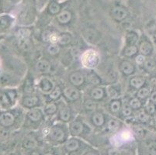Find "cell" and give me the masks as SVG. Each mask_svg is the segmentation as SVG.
I'll list each match as a JSON object with an SVG mask.
<instances>
[{"instance_id":"obj_11","label":"cell","mask_w":156,"mask_h":155,"mask_svg":"<svg viewBox=\"0 0 156 155\" xmlns=\"http://www.w3.org/2000/svg\"><path fill=\"white\" fill-rule=\"evenodd\" d=\"M71 19H72V13L69 11H63L58 15V20L61 23H68L71 20Z\"/></svg>"},{"instance_id":"obj_12","label":"cell","mask_w":156,"mask_h":155,"mask_svg":"<svg viewBox=\"0 0 156 155\" xmlns=\"http://www.w3.org/2000/svg\"><path fill=\"white\" fill-rule=\"evenodd\" d=\"M140 52L143 55H148L151 54V51H152V46L149 42L147 41H144L140 44Z\"/></svg>"},{"instance_id":"obj_24","label":"cell","mask_w":156,"mask_h":155,"mask_svg":"<svg viewBox=\"0 0 156 155\" xmlns=\"http://www.w3.org/2000/svg\"><path fill=\"white\" fill-rule=\"evenodd\" d=\"M120 122H119L118 120L113 119H110V121H109L108 127L109 129H110V130L114 132L117 130H118V128L120 127Z\"/></svg>"},{"instance_id":"obj_34","label":"cell","mask_w":156,"mask_h":155,"mask_svg":"<svg viewBox=\"0 0 156 155\" xmlns=\"http://www.w3.org/2000/svg\"><path fill=\"white\" fill-rule=\"evenodd\" d=\"M137 119H138L141 122H142V123H146V122H147L149 120L150 117L149 116H148V114H147L145 112L142 111V112L138 113V115H137Z\"/></svg>"},{"instance_id":"obj_30","label":"cell","mask_w":156,"mask_h":155,"mask_svg":"<svg viewBox=\"0 0 156 155\" xmlns=\"http://www.w3.org/2000/svg\"><path fill=\"white\" fill-rule=\"evenodd\" d=\"M48 51L51 55H57V54L60 51V48H59L58 45L56 44H51L50 46L48 47Z\"/></svg>"},{"instance_id":"obj_28","label":"cell","mask_w":156,"mask_h":155,"mask_svg":"<svg viewBox=\"0 0 156 155\" xmlns=\"http://www.w3.org/2000/svg\"><path fill=\"white\" fill-rule=\"evenodd\" d=\"M56 110H57L56 105L54 104V103H49V104L47 105L46 107H45L44 112L46 114L52 115L56 112Z\"/></svg>"},{"instance_id":"obj_14","label":"cell","mask_w":156,"mask_h":155,"mask_svg":"<svg viewBox=\"0 0 156 155\" xmlns=\"http://www.w3.org/2000/svg\"><path fill=\"white\" fill-rule=\"evenodd\" d=\"M145 82V80L143 77L138 76V77H134L133 79H131L130 83V85H132L133 87L135 89H139L141 88Z\"/></svg>"},{"instance_id":"obj_16","label":"cell","mask_w":156,"mask_h":155,"mask_svg":"<svg viewBox=\"0 0 156 155\" xmlns=\"http://www.w3.org/2000/svg\"><path fill=\"white\" fill-rule=\"evenodd\" d=\"M145 150L148 155H156V142H148L145 145Z\"/></svg>"},{"instance_id":"obj_4","label":"cell","mask_w":156,"mask_h":155,"mask_svg":"<svg viewBox=\"0 0 156 155\" xmlns=\"http://www.w3.org/2000/svg\"><path fill=\"white\" fill-rule=\"evenodd\" d=\"M84 37L87 41L91 44H95L99 39V35L97 32L93 29H87L84 31Z\"/></svg>"},{"instance_id":"obj_23","label":"cell","mask_w":156,"mask_h":155,"mask_svg":"<svg viewBox=\"0 0 156 155\" xmlns=\"http://www.w3.org/2000/svg\"><path fill=\"white\" fill-rule=\"evenodd\" d=\"M70 110L68 108H64L60 112V118L63 121H69L70 119Z\"/></svg>"},{"instance_id":"obj_20","label":"cell","mask_w":156,"mask_h":155,"mask_svg":"<svg viewBox=\"0 0 156 155\" xmlns=\"http://www.w3.org/2000/svg\"><path fill=\"white\" fill-rule=\"evenodd\" d=\"M103 95H104V92L100 88H95V89H93L91 92L92 97L94 99H97V100L101 99L103 97Z\"/></svg>"},{"instance_id":"obj_22","label":"cell","mask_w":156,"mask_h":155,"mask_svg":"<svg viewBox=\"0 0 156 155\" xmlns=\"http://www.w3.org/2000/svg\"><path fill=\"white\" fill-rule=\"evenodd\" d=\"M60 9H61L60 5L56 2H52L49 5V7H48V10H49L50 13L51 14L58 13Z\"/></svg>"},{"instance_id":"obj_6","label":"cell","mask_w":156,"mask_h":155,"mask_svg":"<svg viewBox=\"0 0 156 155\" xmlns=\"http://www.w3.org/2000/svg\"><path fill=\"white\" fill-rule=\"evenodd\" d=\"M80 147V143L78 140L76 139H69L66 143H65V148L68 151L72 152V151H76Z\"/></svg>"},{"instance_id":"obj_7","label":"cell","mask_w":156,"mask_h":155,"mask_svg":"<svg viewBox=\"0 0 156 155\" xmlns=\"http://www.w3.org/2000/svg\"><path fill=\"white\" fill-rule=\"evenodd\" d=\"M70 131L74 136H79L83 132V125L80 122H74L70 126Z\"/></svg>"},{"instance_id":"obj_37","label":"cell","mask_w":156,"mask_h":155,"mask_svg":"<svg viewBox=\"0 0 156 155\" xmlns=\"http://www.w3.org/2000/svg\"><path fill=\"white\" fill-rule=\"evenodd\" d=\"M122 113L124 116H130L131 114V107L130 105L125 103L122 107Z\"/></svg>"},{"instance_id":"obj_3","label":"cell","mask_w":156,"mask_h":155,"mask_svg":"<svg viewBox=\"0 0 156 155\" xmlns=\"http://www.w3.org/2000/svg\"><path fill=\"white\" fill-rule=\"evenodd\" d=\"M14 121H15V118L13 115L9 112H5L0 115V123L2 126L9 127L13 125Z\"/></svg>"},{"instance_id":"obj_44","label":"cell","mask_w":156,"mask_h":155,"mask_svg":"<svg viewBox=\"0 0 156 155\" xmlns=\"http://www.w3.org/2000/svg\"><path fill=\"white\" fill-rule=\"evenodd\" d=\"M51 32L48 30L44 31L42 33V39H43L44 41L45 42H48V41H50V37H51Z\"/></svg>"},{"instance_id":"obj_46","label":"cell","mask_w":156,"mask_h":155,"mask_svg":"<svg viewBox=\"0 0 156 155\" xmlns=\"http://www.w3.org/2000/svg\"><path fill=\"white\" fill-rule=\"evenodd\" d=\"M136 62H137L138 65H142L145 62V58H144V55H140L136 58Z\"/></svg>"},{"instance_id":"obj_10","label":"cell","mask_w":156,"mask_h":155,"mask_svg":"<svg viewBox=\"0 0 156 155\" xmlns=\"http://www.w3.org/2000/svg\"><path fill=\"white\" fill-rule=\"evenodd\" d=\"M52 87H53V84L48 79H43L39 83L40 89L43 92H49V91L51 90Z\"/></svg>"},{"instance_id":"obj_55","label":"cell","mask_w":156,"mask_h":155,"mask_svg":"<svg viewBox=\"0 0 156 155\" xmlns=\"http://www.w3.org/2000/svg\"><path fill=\"white\" fill-rule=\"evenodd\" d=\"M154 123H154V125H155V126H156V118H155V121H154Z\"/></svg>"},{"instance_id":"obj_42","label":"cell","mask_w":156,"mask_h":155,"mask_svg":"<svg viewBox=\"0 0 156 155\" xmlns=\"http://www.w3.org/2000/svg\"><path fill=\"white\" fill-rule=\"evenodd\" d=\"M19 33L21 38H28V37L30 36V31L27 29H22L19 31Z\"/></svg>"},{"instance_id":"obj_35","label":"cell","mask_w":156,"mask_h":155,"mask_svg":"<svg viewBox=\"0 0 156 155\" xmlns=\"http://www.w3.org/2000/svg\"><path fill=\"white\" fill-rule=\"evenodd\" d=\"M110 109L113 113H117L120 109V102L118 100H115L110 105Z\"/></svg>"},{"instance_id":"obj_27","label":"cell","mask_w":156,"mask_h":155,"mask_svg":"<svg viewBox=\"0 0 156 155\" xmlns=\"http://www.w3.org/2000/svg\"><path fill=\"white\" fill-rule=\"evenodd\" d=\"M20 45L23 49L26 50V51L30 49L31 48V44L28 38H21L20 40Z\"/></svg>"},{"instance_id":"obj_2","label":"cell","mask_w":156,"mask_h":155,"mask_svg":"<svg viewBox=\"0 0 156 155\" xmlns=\"http://www.w3.org/2000/svg\"><path fill=\"white\" fill-rule=\"evenodd\" d=\"M112 16L116 20L121 21L124 19L127 16V12L125 9L121 6H115L113 7L111 11Z\"/></svg>"},{"instance_id":"obj_58","label":"cell","mask_w":156,"mask_h":155,"mask_svg":"<svg viewBox=\"0 0 156 155\" xmlns=\"http://www.w3.org/2000/svg\"><path fill=\"white\" fill-rule=\"evenodd\" d=\"M8 155H9V154H8Z\"/></svg>"},{"instance_id":"obj_49","label":"cell","mask_w":156,"mask_h":155,"mask_svg":"<svg viewBox=\"0 0 156 155\" xmlns=\"http://www.w3.org/2000/svg\"><path fill=\"white\" fill-rule=\"evenodd\" d=\"M147 29H148L149 33H156V24L153 23H151V25H150L149 28H147Z\"/></svg>"},{"instance_id":"obj_43","label":"cell","mask_w":156,"mask_h":155,"mask_svg":"<svg viewBox=\"0 0 156 155\" xmlns=\"http://www.w3.org/2000/svg\"><path fill=\"white\" fill-rule=\"evenodd\" d=\"M146 110H147L148 114H153L155 111V107L152 103H147V106H146Z\"/></svg>"},{"instance_id":"obj_8","label":"cell","mask_w":156,"mask_h":155,"mask_svg":"<svg viewBox=\"0 0 156 155\" xmlns=\"http://www.w3.org/2000/svg\"><path fill=\"white\" fill-rule=\"evenodd\" d=\"M70 81L73 85H81L84 82V77L79 72H75L70 75Z\"/></svg>"},{"instance_id":"obj_32","label":"cell","mask_w":156,"mask_h":155,"mask_svg":"<svg viewBox=\"0 0 156 155\" xmlns=\"http://www.w3.org/2000/svg\"><path fill=\"white\" fill-rule=\"evenodd\" d=\"M85 107L89 110H94L96 109V103L93 100L87 99L85 101Z\"/></svg>"},{"instance_id":"obj_15","label":"cell","mask_w":156,"mask_h":155,"mask_svg":"<svg viewBox=\"0 0 156 155\" xmlns=\"http://www.w3.org/2000/svg\"><path fill=\"white\" fill-rule=\"evenodd\" d=\"M121 70L126 75H130L134 72V68L130 62H124L121 65Z\"/></svg>"},{"instance_id":"obj_48","label":"cell","mask_w":156,"mask_h":155,"mask_svg":"<svg viewBox=\"0 0 156 155\" xmlns=\"http://www.w3.org/2000/svg\"><path fill=\"white\" fill-rule=\"evenodd\" d=\"M120 152L118 150L115 148H111L108 150V155H119Z\"/></svg>"},{"instance_id":"obj_13","label":"cell","mask_w":156,"mask_h":155,"mask_svg":"<svg viewBox=\"0 0 156 155\" xmlns=\"http://www.w3.org/2000/svg\"><path fill=\"white\" fill-rule=\"evenodd\" d=\"M27 116L32 121L36 122L41 119L42 113L41 112V110H39V109H31V110H30L29 112H28Z\"/></svg>"},{"instance_id":"obj_25","label":"cell","mask_w":156,"mask_h":155,"mask_svg":"<svg viewBox=\"0 0 156 155\" xmlns=\"http://www.w3.org/2000/svg\"><path fill=\"white\" fill-rule=\"evenodd\" d=\"M137 48L134 45H130L124 51V55L127 57H131L137 53Z\"/></svg>"},{"instance_id":"obj_51","label":"cell","mask_w":156,"mask_h":155,"mask_svg":"<svg viewBox=\"0 0 156 155\" xmlns=\"http://www.w3.org/2000/svg\"><path fill=\"white\" fill-rule=\"evenodd\" d=\"M122 26H124L123 27L124 28V29H130V28H131V23L129 22H124L122 23Z\"/></svg>"},{"instance_id":"obj_19","label":"cell","mask_w":156,"mask_h":155,"mask_svg":"<svg viewBox=\"0 0 156 155\" xmlns=\"http://www.w3.org/2000/svg\"><path fill=\"white\" fill-rule=\"evenodd\" d=\"M93 123H94V124L96 126H100L104 123V116H103V115L102 113H97L93 116Z\"/></svg>"},{"instance_id":"obj_41","label":"cell","mask_w":156,"mask_h":155,"mask_svg":"<svg viewBox=\"0 0 156 155\" xmlns=\"http://www.w3.org/2000/svg\"><path fill=\"white\" fill-rule=\"evenodd\" d=\"M1 102H2L3 105H5V106H9L10 104V102H12L11 99H9V97L8 96L6 93L2 95V97H1Z\"/></svg>"},{"instance_id":"obj_26","label":"cell","mask_w":156,"mask_h":155,"mask_svg":"<svg viewBox=\"0 0 156 155\" xmlns=\"http://www.w3.org/2000/svg\"><path fill=\"white\" fill-rule=\"evenodd\" d=\"M88 80H89L90 83L93 84V85H99L100 83V80L99 79V77L96 74L93 73V72L88 75Z\"/></svg>"},{"instance_id":"obj_54","label":"cell","mask_w":156,"mask_h":155,"mask_svg":"<svg viewBox=\"0 0 156 155\" xmlns=\"http://www.w3.org/2000/svg\"><path fill=\"white\" fill-rule=\"evenodd\" d=\"M44 155H54V154L52 153H44Z\"/></svg>"},{"instance_id":"obj_21","label":"cell","mask_w":156,"mask_h":155,"mask_svg":"<svg viewBox=\"0 0 156 155\" xmlns=\"http://www.w3.org/2000/svg\"><path fill=\"white\" fill-rule=\"evenodd\" d=\"M72 37L69 33H62L59 36L58 43L62 45H66L71 42Z\"/></svg>"},{"instance_id":"obj_52","label":"cell","mask_w":156,"mask_h":155,"mask_svg":"<svg viewBox=\"0 0 156 155\" xmlns=\"http://www.w3.org/2000/svg\"><path fill=\"white\" fill-rule=\"evenodd\" d=\"M85 155H99V154L96 153H95V152H93V151H89V152H87V153H86Z\"/></svg>"},{"instance_id":"obj_39","label":"cell","mask_w":156,"mask_h":155,"mask_svg":"<svg viewBox=\"0 0 156 155\" xmlns=\"http://www.w3.org/2000/svg\"><path fill=\"white\" fill-rule=\"evenodd\" d=\"M130 107L133 108V109H137L141 106V103L140 102V100L137 99H133L130 101Z\"/></svg>"},{"instance_id":"obj_57","label":"cell","mask_w":156,"mask_h":155,"mask_svg":"<svg viewBox=\"0 0 156 155\" xmlns=\"http://www.w3.org/2000/svg\"><path fill=\"white\" fill-rule=\"evenodd\" d=\"M0 152H1V150H0Z\"/></svg>"},{"instance_id":"obj_36","label":"cell","mask_w":156,"mask_h":155,"mask_svg":"<svg viewBox=\"0 0 156 155\" xmlns=\"http://www.w3.org/2000/svg\"><path fill=\"white\" fill-rule=\"evenodd\" d=\"M61 93H62V90H61L60 87H59V86H57V87L52 91L51 93L50 94V97L53 99H56L60 96Z\"/></svg>"},{"instance_id":"obj_5","label":"cell","mask_w":156,"mask_h":155,"mask_svg":"<svg viewBox=\"0 0 156 155\" xmlns=\"http://www.w3.org/2000/svg\"><path fill=\"white\" fill-rule=\"evenodd\" d=\"M65 96L70 100H76L79 98V92L75 88L67 87L64 89Z\"/></svg>"},{"instance_id":"obj_1","label":"cell","mask_w":156,"mask_h":155,"mask_svg":"<svg viewBox=\"0 0 156 155\" xmlns=\"http://www.w3.org/2000/svg\"><path fill=\"white\" fill-rule=\"evenodd\" d=\"M49 136L52 141L60 142L65 138V132L59 127H53L50 130Z\"/></svg>"},{"instance_id":"obj_45","label":"cell","mask_w":156,"mask_h":155,"mask_svg":"<svg viewBox=\"0 0 156 155\" xmlns=\"http://www.w3.org/2000/svg\"><path fill=\"white\" fill-rule=\"evenodd\" d=\"M59 36L60 35H58L57 33H51L50 37V41L52 44H56V43L58 42Z\"/></svg>"},{"instance_id":"obj_17","label":"cell","mask_w":156,"mask_h":155,"mask_svg":"<svg viewBox=\"0 0 156 155\" xmlns=\"http://www.w3.org/2000/svg\"><path fill=\"white\" fill-rule=\"evenodd\" d=\"M38 102V99L37 97H27L23 99V105L27 107H34L35 105H37Z\"/></svg>"},{"instance_id":"obj_31","label":"cell","mask_w":156,"mask_h":155,"mask_svg":"<svg viewBox=\"0 0 156 155\" xmlns=\"http://www.w3.org/2000/svg\"><path fill=\"white\" fill-rule=\"evenodd\" d=\"M150 94V90L148 88H141L137 92V96L141 99H144Z\"/></svg>"},{"instance_id":"obj_56","label":"cell","mask_w":156,"mask_h":155,"mask_svg":"<svg viewBox=\"0 0 156 155\" xmlns=\"http://www.w3.org/2000/svg\"><path fill=\"white\" fill-rule=\"evenodd\" d=\"M0 8H1V5H0Z\"/></svg>"},{"instance_id":"obj_47","label":"cell","mask_w":156,"mask_h":155,"mask_svg":"<svg viewBox=\"0 0 156 155\" xmlns=\"http://www.w3.org/2000/svg\"><path fill=\"white\" fill-rule=\"evenodd\" d=\"M6 94L8 95V96H9V99H11V101H12V102H14V101H15L16 95V92H14V91H9V92H7Z\"/></svg>"},{"instance_id":"obj_29","label":"cell","mask_w":156,"mask_h":155,"mask_svg":"<svg viewBox=\"0 0 156 155\" xmlns=\"http://www.w3.org/2000/svg\"><path fill=\"white\" fill-rule=\"evenodd\" d=\"M137 41V36L134 33H129L127 36V41L129 44L134 45Z\"/></svg>"},{"instance_id":"obj_40","label":"cell","mask_w":156,"mask_h":155,"mask_svg":"<svg viewBox=\"0 0 156 155\" xmlns=\"http://www.w3.org/2000/svg\"><path fill=\"white\" fill-rule=\"evenodd\" d=\"M134 131H135L136 135L138 136L139 138H144V136H145V135H146L145 130H144V129H142V128H141V127L136 128L135 130H134Z\"/></svg>"},{"instance_id":"obj_53","label":"cell","mask_w":156,"mask_h":155,"mask_svg":"<svg viewBox=\"0 0 156 155\" xmlns=\"http://www.w3.org/2000/svg\"><path fill=\"white\" fill-rule=\"evenodd\" d=\"M30 155H40V153H38V152H36V151H34L31 153Z\"/></svg>"},{"instance_id":"obj_9","label":"cell","mask_w":156,"mask_h":155,"mask_svg":"<svg viewBox=\"0 0 156 155\" xmlns=\"http://www.w3.org/2000/svg\"><path fill=\"white\" fill-rule=\"evenodd\" d=\"M37 69L42 73H48L50 72L51 65L49 62L44 61V60L40 61L37 63Z\"/></svg>"},{"instance_id":"obj_33","label":"cell","mask_w":156,"mask_h":155,"mask_svg":"<svg viewBox=\"0 0 156 155\" xmlns=\"http://www.w3.org/2000/svg\"><path fill=\"white\" fill-rule=\"evenodd\" d=\"M144 68L148 72L154 71V68H155V63L152 60H147V61H145V62H144Z\"/></svg>"},{"instance_id":"obj_18","label":"cell","mask_w":156,"mask_h":155,"mask_svg":"<svg viewBox=\"0 0 156 155\" xmlns=\"http://www.w3.org/2000/svg\"><path fill=\"white\" fill-rule=\"evenodd\" d=\"M37 143L35 140L34 139H26L23 142V147L26 149H34L37 147Z\"/></svg>"},{"instance_id":"obj_38","label":"cell","mask_w":156,"mask_h":155,"mask_svg":"<svg viewBox=\"0 0 156 155\" xmlns=\"http://www.w3.org/2000/svg\"><path fill=\"white\" fill-rule=\"evenodd\" d=\"M107 95L111 99H116L118 97V92L115 90L113 87L107 88Z\"/></svg>"},{"instance_id":"obj_50","label":"cell","mask_w":156,"mask_h":155,"mask_svg":"<svg viewBox=\"0 0 156 155\" xmlns=\"http://www.w3.org/2000/svg\"><path fill=\"white\" fill-rule=\"evenodd\" d=\"M150 100H151V102L156 103V91H154V92L151 94V96H150Z\"/></svg>"}]
</instances>
